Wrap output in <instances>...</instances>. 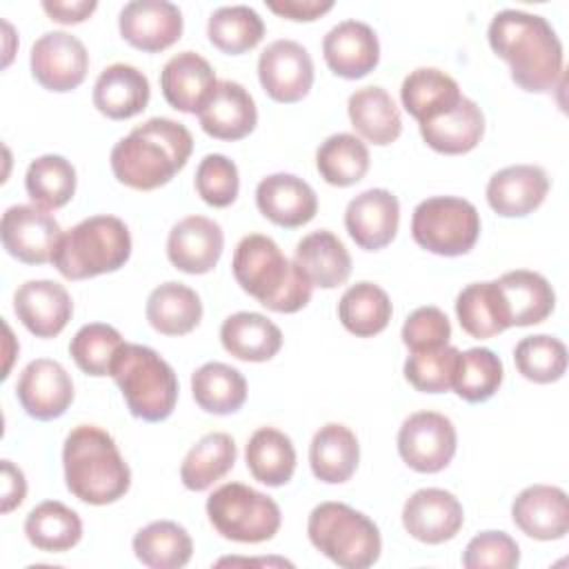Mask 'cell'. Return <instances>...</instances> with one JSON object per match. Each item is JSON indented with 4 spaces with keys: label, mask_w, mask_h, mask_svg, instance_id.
I'll use <instances>...</instances> for the list:
<instances>
[{
    "label": "cell",
    "mask_w": 569,
    "mask_h": 569,
    "mask_svg": "<svg viewBox=\"0 0 569 569\" xmlns=\"http://www.w3.org/2000/svg\"><path fill=\"white\" fill-rule=\"evenodd\" d=\"M489 47L529 93L551 91L562 76V42L547 18L520 9L498 11L487 29Z\"/></svg>",
    "instance_id": "6da1fadb"
},
{
    "label": "cell",
    "mask_w": 569,
    "mask_h": 569,
    "mask_svg": "<svg viewBox=\"0 0 569 569\" xmlns=\"http://www.w3.org/2000/svg\"><path fill=\"white\" fill-rule=\"evenodd\" d=\"M193 138L182 122L149 118L111 149V171L118 182L138 191L164 187L189 160Z\"/></svg>",
    "instance_id": "7a4b0ae2"
},
{
    "label": "cell",
    "mask_w": 569,
    "mask_h": 569,
    "mask_svg": "<svg viewBox=\"0 0 569 569\" xmlns=\"http://www.w3.org/2000/svg\"><path fill=\"white\" fill-rule=\"evenodd\" d=\"M67 489L87 505H111L131 487V471L116 440L96 425H78L62 447Z\"/></svg>",
    "instance_id": "3957f363"
},
{
    "label": "cell",
    "mask_w": 569,
    "mask_h": 569,
    "mask_svg": "<svg viewBox=\"0 0 569 569\" xmlns=\"http://www.w3.org/2000/svg\"><path fill=\"white\" fill-rule=\"evenodd\" d=\"M231 269L242 291L271 311L296 313L311 300L313 284L269 236H244L233 251Z\"/></svg>",
    "instance_id": "277c9868"
},
{
    "label": "cell",
    "mask_w": 569,
    "mask_h": 569,
    "mask_svg": "<svg viewBox=\"0 0 569 569\" xmlns=\"http://www.w3.org/2000/svg\"><path fill=\"white\" fill-rule=\"evenodd\" d=\"M127 409L144 422L167 420L178 402V378L171 365L151 347L124 342L109 369Z\"/></svg>",
    "instance_id": "5b68a950"
},
{
    "label": "cell",
    "mask_w": 569,
    "mask_h": 569,
    "mask_svg": "<svg viewBox=\"0 0 569 569\" xmlns=\"http://www.w3.org/2000/svg\"><path fill=\"white\" fill-rule=\"evenodd\" d=\"M129 256L127 224L116 216H91L62 233L51 262L67 280H87L118 271Z\"/></svg>",
    "instance_id": "8992f818"
},
{
    "label": "cell",
    "mask_w": 569,
    "mask_h": 569,
    "mask_svg": "<svg viewBox=\"0 0 569 569\" xmlns=\"http://www.w3.org/2000/svg\"><path fill=\"white\" fill-rule=\"evenodd\" d=\"M311 545L342 569H367L378 562L382 538L371 518L345 502H320L309 513Z\"/></svg>",
    "instance_id": "52a82bcc"
},
{
    "label": "cell",
    "mask_w": 569,
    "mask_h": 569,
    "mask_svg": "<svg viewBox=\"0 0 569 569\" xmlns=\"http://www.w3.org/2000/svg\"><path fill=\"white\" fill-rule=\"evenodd\" d=\"M211 527L233 542L271 540L282 522L280 507L267 493L242 482H227L207 498Z\"/></svg>",
    "instance_id": "ba28073f"
},
{
    "label": "cell",
    "mask_w": 569,
    "mask_h": 569,
    "mask_svg": "<svg viewBox=\"0 0 569 569\" xmlns=\"http://www.w3.org/2000/svg\"><path fill=\"white\" fill-rule=\"evenodd\" d=\"M411 236L418 247L436 256H465L480 236L478 209L456 196L427 198L413 209Z\"/></svg>",
    "instance_id": "9c48e42d"
},
{
    "label": "cell",
    "mask_w": 569,
    "mask_h": 569,
    "mask_svg": "<svg viewBox=\"0 0 569 569\" xmlns=\"http://www.w3.org/2000/svg\"><path fill=\"white\" fill-rule=\"evenodd\" d=\"M456 447V427L438 411H416L398 431L400 458L407 467L420 473L442 471L453 460Z\"/></svg>",
    "instance_id": "30bf717a"
},
{
    "label": "cell",
    "mask_w": 569,
    "mask_h": 569,
    "mask_svg": "<svg viewBox=\"0 0 569 569\" xmlns=\"http://www.w3.org/2000/svg\"><path fill=\"white\" fill-rule=\"evenodd\" d=\"M2 247L24 264H44L53 260L62 229L58 220L36 204H13L2 213Z\"/></svg>",
    "instance_id": "8fae6325"
},
{
    "label": "cell",
    "mask_w": 569,
    "mask_h": 569,
    "mask_svg": "<svg viewBox=\"0 0 569 569\" xmlns=\"http://www.w3.org/2000/svg\"><path fill=\"white\" fill-rule=\"evenodd\" d=\"M29 64L40 87L64 93L84 82L89 53L76 36L67 31H49L33 42Z\"/></svg>",
    "instance_id": "7c38bea8"
},
{
    "label": "cell",
    "mask_w": 569,
    "mask_h": 569,
    "mask_svg": "<svg viewBox=\"0 0 569 569\" xmlns=\"http://www.w3.org/2000/svg\"><path fill=\"white\" fill-rule=\"evenodd\" d=\"M258 78L271 100L291 104L311 91L313 60L300 42L280 38L260 53Z\"/></svg>",
    "instance_id": "4fadbf2b"
},
{
    "label": "cell",
    "mask_w": 569,
    "mask_h": 569,
    "mask_svg": "<svg viewBox=\"0 0 569 569\" xmlns=\"http://www.w3.org/2000/svg\"><path fill=\"white\" fill-rule=\"evenodd\" d=\"M16 396L36 420H56L73 402V382L67 369L49 358L31 360L16 385Z\"/></svg>",
    "instance_id": "5bb4252c"
},
{
    "label": "cell",
    "mask_w": 569,
    "mask_h": 569,
    "mask_svg": "<svg viewBox=\"0 0 569 569\" xmlns=\"http://www.w3.org/2000/svg\"><path fill=\"white\" fill-rule=\"evenodd\" d=\"M120 36L136 49L158 53L182 36V13L169 0H131L118 18Z\"/></svg>",
    "instance_id": "9a60e30c"
},
{
    "label": "cell",
    "mask_w": 569,
    "mask_h": 569,
    "mask_svg": "<svg viewBox=\"0 0 569 569\" xmlns=\"http://www.w3.org/2000/svg\"><path fill=\"white\" fill-rule=\"evenodd\" d=\"M465 522L460 500L445 489H418L402 507V525L407 533L427 545L451 540Z\"/></svg>",
    "instance_id": "2e32d148"
},
{
    "label": "cell",
    "mask_w": 569,
    "mask_h": 569,
    "mask_svg": "<svg viewBox=\"0 0 569 569\" xmlns=\"http://www.w3.org/2000/svg\"><path fill=\"white\" fill-rule=\"evenodd\" d=\"M400 224V202L387 189H367L358 193L345 211V227L351 240L365 251L387 247Z\"/></svg>",
    "instance_id": "e0dca14e"
},
{
    "label": "cell",
    "mask_w": 569,
    "mask_h": 569,
    "mask_svg": "<svg viewBox=\"0 0 569 569\" xmlns=\"http://www.w3.org/2000/svg\"><path fill=\"white\" fill-rule=\"evenodd\" d=\"M224 249L220 224L204 216H187L176 222L167 238L169 262L191 276L211 271Z\"/></svg>",
    "instance_id": "ac0fdd59"
},
{
    "label": "cell",
    "mask_w": 569,
    "mask_h": 569,
    "mask_svg": "<svg viewBox=\"0 0 569 569\" xmlns=\"http://www.w3.org/2000/svg\"><path fill=\"white\" fill-rule=\"evenodd\" d=\"M327 67L347 80L371 73L380 60V42L376 31L360 20H342L331 27L322 40Z\"/></svg>",
    "instance_id": "d6986e66"
},
{
    "label": "cell",
    "mask_w": 569,
    "mask_h": 569,
    "mask_svg": "<svg viewBox=\"0 0 569 569\" xmlns=\"http://www.w3.org/2000/svg\"><path fill=\"white\" fill-rule=\"evenodd\" d=\"M13 311L36 338H53L71 320L73 302L56 280H27L13 293Z\"/></svg>",
    "instance_id": "ffe728a7"
},
{
    "label": "cell",
    "mask_w": 569,
    "mask_h": 569,
    "mask_svg": "<svg viewBox=\"0 0 569 569\" xmlns=\"http://www.w3.org/2000/svg\"><path fill=\"white\" fill-rule=\"evenodd\" d=\"M200 127L216 140H240L258 124L251 93L233 80H220L198 111Z\"/></svg>",
    "instance_id": "44dd1931"
},
{
    "label": "cell",
    "mask_w": 569,
    "mask_h": 569,
    "mask_svg": "<svg viewBox=\"0 0 569 569\" xmlns=\"http://www.w3.org/2000/svg\"><path fill=\"white\" fill-rule=\"evenodd\" d=\"M258 211L278 227L296 229L313 220L318 211L316 191L293 173H271L256 187Z\"/></svg>",
    "instance_id": "7402d4cb"
},
{
    "label": "cell",
    "mask_w": 569,
    "mask_h": 569,
    "mask_svg": "<svg viewBox=\"0 0 569 569\" xmlns=\"http://www.w3.org/2000/svg\"><path fill=\"white\" fill-rule=\"evenodd\" d=\"M549 191V178L538 164H511L487 182V202L502 218H525L536 211Z\"/></svg>",
    "instance_id": "603a6c76"
},
{
    "label": "cell",
    "mask_w": 569,
    "mask_h": 569,
    "mask_svg": "<svg viewBox=\"0 0 569 569\" xmlns=\"http://www.w3.org/2000/svg\"><path fill=\"white\" fill-rule=\"evenodd\" d=\"M511 518L529 538L560 540L569 531L567 493L560 487L531 485L516 496Z\"/></svg>",
    "instance_id": "cb8c5ba5"
},
{
    "label": "cell",
    "mask_w": 569,
    "mask_h": 569,
    "mask_svg": "<svg viewBox=\"0 0 569 569\" xmlns=\"http://www.w3.org/2000/svg\"><path fill=\"white\" fill-rule=\"evenodd\" d=\"M218 84L213 67L196 51H180L160 71L164 100L184 113H198Z\"/></svg>",
    "instance_id": "d4e9b609"
},
{
    "label": "cell",
    "mask_w": 569,
    "mask_h": 569,
    "mask_svg": "<svg viewBox=\"0 0 569 569\" xmlns=\"http://www.w3.org/2000/svg\"><path fill=\"white\" fill-rule=\"evenodd\" d=\"M149 96L151 89L147 76L124 62L104 67L93 84V107L111 120L138 116L147 109Z\"/></svg>",
    "instance_id": "484cf974"
},
{
    "label": "cell",
    "mask_w": 569,
    "mask_h": 569,
    "mask_svg": "<svg viewBox=\"0 0 569 569\" xmlns=\"http://www.w3.org/2000/svg\"><path fill=\"white\" fill-rule=\"evenodd\" d=\"M485 133L482 109L471 98H460V102L449 111L429 122L420 124L422 140L438 153L460 156L478 147Z\"/></svg>",
    "instance_id": "4316f807"
},
{
    "label": "cell",
    "mask_w": 569,
    "mask_h": 569,
    "mask_svg": "<svg viewBox=\"0 0 569 569\" xmlns=\"http://www.w3.org/2000/svg\"><path fill=\"white\" fill-rule=\"evenodd\" d=\"M220 342L227 353L244 362L271 360L282 347V331L267 316L256 311H238L224 318Z\"/></svg>",
    "instance_id": "83f0119b"
},
{
    "label": "cell",
    "mask_w": 569,
    "mask_h": 569,
    "mask_svg": "<svg viewBox=\"0 0 569 569\" xmlns=\"http://www.w3.org/2000/svg\"><path fill=\"white\" fill-rule=\"evenodd\" d=\"M360 445L356 433L340 425L327 422L320 427L309 445V465L313 476L327 485L347 482L358 469Z\"/></svg>",
    "instance_id": "f1b7e54d"
},
{
    "label": "cell",
    "mask_w": 569,
    "mask_h": 569,
    "mask_svg": "<svg viewBox=\"0 0 569 569\" xmlns=\"http://www.w3.org/2000/svg\"><path fill=\"white\" fill-rule=\"evenodd\" d=\"M462 93L458 82L436 69V67H418L413 69L400 87V100L409 116H413L420 124L429 122L442 113H449Z\"/></svg>",
    "instance_id": "f546056e"
},
{
    "label": "cell",
    "mask_w": 569,
    "mask_h": 569,
    "mask_svg": "<svg viewBox=\"0 0 569 569\" xmlns=\"http://www.w3.org/2000/svg\"><path fill=\"white\" fill-rule=\"evenodd\" d=\"M293 262L300 267V271L313 287L322 289H333L347 282L351 273V256L347 247L336 233L327 229L305 236L296 244Z\"/></svg>",
    "instance_id": "4dcf8cb0"
},
{
    "label": "cell",
    "mask_w": 569,
    "mask_h": 569,
    "mask_svg": "<svg viewBox=\"0 0 569 569\" xmlns=\"http://www.w3.org/2000/svg\"><path fill=\"white\" fill-rule=\"evenodd\" d=\"M498 287L505 296L511 327H529L547 320L556 307V293L549 280L529 269L502 273Z\"/></svg>",
    "instance_id": "1f68e13d"
},
{
    "label": "cell",
    "mask_w": 569,
    "mask_h": 569,
    "mask_svg": "<svg viewBox=\"0 0 569 569\" xmlns=\"http://www.w3.org/2000/svg\"><path fill=\"white\" fill-rule=\"evenodd\" d=\"M456 316L471 338H493L511 327L509 309L496 280L467 284L456 298Z\"/></svg>",
    "instance_id": "d6a6232c"
},
{
    "label": "cell",
    "mask_w": 569,
    "mask_h": 569,
    "mask_svg": "<svg viewBox=\"0 0 569 569\" xmlns=\"http://www.w3.org/2000/svg\"><path fill=\"white\" fill-rule=\"evenodd\" d=\"M347 113L351 127L378 147L391 144L402 131L400 111L382 87H362L353 91L347 102Z\"/></svg>",
    "instance_id": "836d02e7"
},
{
    "label": "cell",
    "mask_w": 569,
    "mask_h": 569,
    "mask_svg": "<svg viewBox=\"0 0 569 569\" xmlns=\"http://www.w3.org/2000/svg\"><path fill=\"white\" fill-rule=\"evenodd\" d=\"M202 318L200 296L182 282H164L147 298V320L164 336H184L198 327Z\"/></svg>",
    "instance_id": "e575fe53"
},
{
    "label": "cell",
    "mask_w": 569,
    "mask_h": 569,
    "mask_svg": "<svg viewBox=\"0 0 569 569\" xmlns=\"http://www.w3.org/2000/svg\"><path fill=\"white\" fill-rule=\"evenodd\" d=\"M247 469L267 487H282L296 471V449L287 433L273 427H260L251 433L244 449Z\"/></svg>",
    "instance_id": "d590c367"
},
{
    "label": "cell",
    "mask_w": 569,
    "mask_h": 569,
    "mask_svg": "<svg viewBox=\"0 0 569 569\" xmlns=\"http://www.w3.org/2000/svg\"><path fill=\"white\" fill-rule=\"evenodd\" d=\"M191 393L202 411L229 416L244 405L247 380L231 365L204 362L191 376Z\"/></svg>",
    "instance_id": "8d00e7d4"
},
{
    "label": "cell",
    "mask_w": 569,
    "mask_h": 569,
    "mask_svg": "<svg viewBox=\"0 0 569 569\" xmlns=\"http://www.w3.org/2000/svg\"><path fill=\"white\" fill-rule=\"evenodd\" d=\"M236 442L229 433L213 431L202 436L180 465V480L189 491H204L236 465Z\"/></svg>",
    "instance_id": "74e56055"
},
{
    "label": "cell",
    "mask_w": 569,
    "mask_h": 569,
    "mask_svg": "<svg viewBox=\"0 0 569 569\" xmlns=\"http://www.w3.org/2000/svg\"><path fill=\"white\" fill-rule=\"evenodd\" d=\"M27 540L49 553H62L73 549L82 538L80 516L58 500H44L36 505L24 520Z\"/></svg>",
    "instance_id": "f35d334b"
},
{
    "label": "cell",
    "mask_w": 569,
    "mask_h": 569,
    "mask_svg": "<svg viewBox=\"0 0 569 569\" xmlns=\"http://www.w3.org/2000/svg\"><path fill=\"white\" fill-rule=\"evenodd\" d=\"M133 553L149 569H180L191 560L193 540L173 520H156L133 536Z\"/></svg>",
    "instance_id": "ab89813d"
},
{
    "label": "cell",
    "mask_w": 569,
    "mask_h": 569,
    "mask_svg": "<svg viewBox=\"0 0 569 569\" xmlns=\"http://www.w3.org/2000/svg\"><path fill=\"white\" fill-rule=\"evenodd\" d=\"M393 307L387 291L367 280L351 284L338 302V318L342 327L358 338H371L385 331Z\"/></svg>",
    "instance_id": "60d3db41"
},
{
    "label": "cell",
    "mask_w": 569,
    "mask_h": 569,
    "mask_svg": "<svg viewBox=\"0 0 569 569\" xmlns=\"http://www.w3.org/2000/svg\"><path fill=\"white\" fill-rule=\"evenodd\" d=\"M316 167L325 182L351 187L369 171V149L353 133H333L318 147Z\"/></svg>",
    "instance_id": "b9f144b4"
},
{
    "label": "cell",
    "mask_w": 569,
    "mask_h": 569,
    "mask_svg": "<svg viewBox=\"0 0 569 569\" xmlns=\"http://www.w3.org/2000/svg\"><path fill=\"white\" fill-rule=\"evenodd\" d=\"M24 189L36 207L60 209L76 193V169L62 156H40L27 169Z\"/></svg>",
    "instance_id": "7bdbcfd3"
},
{
    "label": "cell",
    "mask_w": 569,
    "mask_h": 569,
    "mask_svg": "<svg viewBox=\"0 0 569 569\" xmlns=\"http://www.w3.org/2000/svg\"><path fill=\"white\" fill-rule=\"evenodd\" d=\"M207 36L222 53L240 56L258 47L264 36V22L258 11L247 4L220 7L209 16Z\"/></svg>",
    "instance_id": "ee69618b"
},
{
    "label": "cell",
    "mask_w": 569,
    "mask_h": 569,
    "mask_svg": "<svg viewBox=\"0 0 569 569\" xmlns=\"http://www.w3.org/2000/svg\"><path fill=\"white\" fill-rule=\"evenodd\" d=\"M502 378V360L487 347H473L460 351L451 389L467 402H485L500 389Z\"/></svg>",
    "instance_id": "f6af8a7d"
},
{
    "label": "cell",
    "mask_w": 569,
    "mask_h": 569,
    "mask_svg": "<svg viewBox=\"0 0 569 569\" xmlns=\"http://www.w3.org/2000/svg\"><path fill=\"white\" fill-rule=\"evenodd\" d=\"M513 362L522 378L538 385H549L565 376L567 347L562 340L547 333L527 336L516 345Z\"/></svg>",
    "instance_id": "bcb514c9"
},
{
    "label": "cell",
    "mask_w": 569,
    "mask_h": 569,
    "mask_svg": "<svg viewBox=\"0 0 569 569\" xmlns=\"http://www.w3.org/2000/svg\"><path fill=\"white\" fill-rule=\"evenodd\" d=\"M124 345L120 331L104 322H89L76 331L69 353L87 376H109L118 349Z\"/></svg>",
    "instance_id": "7dc6e473"
},
{
    "label": "cell",
    "mask_w": 569,
    "mask_h": 569,
    "mask_svg": "<svg viewBox=\"0 0 569 569\" xmlns=\"http://www.w3.org/2000/svg\"><path fill=\"white\" fill-rule=\"evenodd\" d=\"M458 356L460 351L451 345L427 351H411V356L405 360V378L413 389L422 393L451 391Z\"/></svg>",
    "instance_id": "c3c4849f"
},
{
    "label": "cell",
    "mask_w": 569,
    "mask_h": 569,
    "mask_svg": "<svg viewBox=\"0 0 569 569\" xmlns=\"http://www.w3.org/2000/svg\"><path fill=\"white\" fill-rule=\"evenodd\" d=\"M196 191L211 207H229L240 191L238 167L222 153H209L196 169Z\"/></svg>",
    "instance_id": "681fc988"
},
{
    "label": "cell",
    "mask_w": 569,
    "mask_h": 569,
    "mask_svg": "<svg viewBox=\"0 0 569 569\" xmlns=\"http://www.w3.org/2000/svg\"><path fill=\"white\" fill-rule=\"evenodd\" d=\"M518 562V542L505 531H482L473 536L462 553L467 569H513Z\"/></svg>",
    "instance_id": "f907efd6"
},
{
    "label": "cell",
    "mask_w": 569,
    "mask_h": 569,
    "mask_svg": "<svg viewBox=\"0 0 569 569\" xmlns=\"http://www.w3.org/2000/svg\"><path fill=\"white\" fill-rule=\"evenodd\" d=\"M451 322L438 307H418L402 325V342L409 351H427L449 345Z\"/></svg>",
    "instance_id": "816d5d0a"
},
{
    "label": "cell",
    "mask_w": 569,
    "mask_h": 569,
    "mask_svg": "<svg viewBox=\"0 0 569 569\" xmlns=\"http://www.w3.org/2000/svg\"><path fill=\"white\" fill-rule=\"evenodd\" d=\"M267 7L280 18L311 22L333 9V0H267Z\"/></svg>",
    "instance_id": "f5cc1de1"
},
{
    "label": "cell",
    "mask_w": 569,
    "mask_h": 569,
    "mask_svg": "<svg viewBox=\"0 0 569 569\" xmlns=\"http://www.w3.org/2000/svg\"><path fill=\"white\" fill-rule=\"evenodd\" d=\"M98 2L96 0H44L42 9L47 16L60 24H78L84 22L93 11Z\"/></svg>",
    "instance_id": "db71d44e"
},
{
    "label": "cell",
    "mask_w": 569,
    "mask_h": 569,
    "mask_svg": "<svg viewBox=\"0 0 569 569\" xmlns=\"http://www.w3.org/2000/svg\"><path fill=\"white\" fill-rule=\"evenodd\" d=\"M27 496V480L20 467L11 460H2V513L13 511Z\"/></svg>",
    "instance_id": "11a10c76"
}]
</instances>
